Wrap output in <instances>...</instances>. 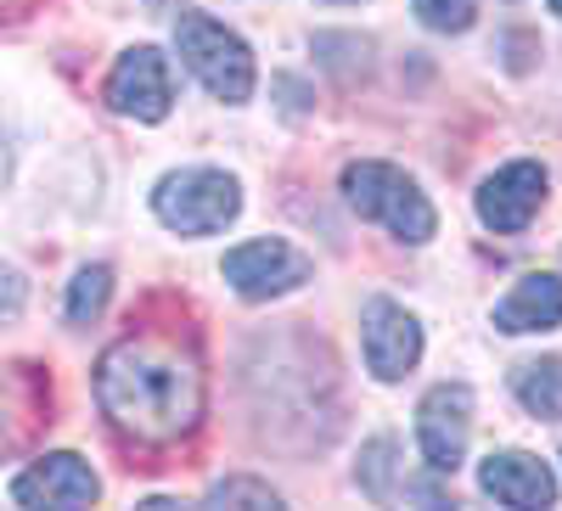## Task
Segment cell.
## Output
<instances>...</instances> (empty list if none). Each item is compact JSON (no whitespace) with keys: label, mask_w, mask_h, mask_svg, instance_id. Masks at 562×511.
Masks as SVG:
<instances>
[{"label":"cell","mask_w":562,"mask_h":511,"mask_svg":"<svg viewBox=\"0 0 562 511\" xmlns=\"http://www.w3.org/2000/svg\"><path fill=\"white\" fill-rule=\"evenodd\" d=\"M97 399L113 428L169 444L203 422V365L175 338L135 332L97 360Z\"/></svg>","instance_id":"cell-1"},{"label":"cell","mask_w":562,"mask_h":511,"mask_svg":"<svg viewBox=\"0 0 562 511\" xmlns=\"http://www.w3.org/2000/svg\"><path fill=\"white\" fill-rule=\"evenodd\" d=\"M344 203L371 219V225H383L389 237H400L405 248H422V242H434V230H439V214L428 203V192L394 163L383 158H360L344 169Z\"/></svg>","instance_id":"cell-2"},{"label":"cell","mask_w":562,"mask_h":511,"mask_svg":"<svg viewBox=\"0 0 562 511\" xmlns=\"http://www.w3.org/2000/svg\"><path fill=\"white\" fill-rule=\"evenodd\" d=\"M175 52L214 102L225 107H243L259 84V68H254V52L243 34H231L225 23H214L209 12H180L175 18Z\"/></svg>","instance_id":"cell-3"},{"label":"cell","mask_w":562,"mask_h":511,"mask_svg":"<svg viewBox=\"0 0 562 511\" xmlns=\"http://www.w3.org/2000/svg\"><path fill=\"white\" fill-rule=\"evenodd\" d=\"M153 214L180 237H214L243 214V185L225 169H175L158 180Z\"/></svg>","instance_id":"cell-4"},{"label":"cell","mask_w":562,"mask_h":511,"mask_svg":"<svg viewBox=\"0 0 562 511\" xmlns=\"http://www.w3.org/2000/svg\"><path fill=\"white\" fill-rule=\"evenodd\" d=\"M473 439V388L467 383H434L416 405V444L434 473H456Z\"/></svg>","instance_id":"cell-5"},{"label":"cell","mask_w":562,"mask_h":511,"mask_svg":"<svg viewBox=\"0 0 562 511\" xmlns=\"http://www.w3.org/2000/svg\"><path fill=\"white\" fill-rule=\"evenodd\" d=\"M108 102L135 118V124H158L169 118L175 107V73H169V57L158 52V45H135V52H124L108 73Z\"/></svg>","instance_id":"cell-6"},{"label":"cell","mask_w":562,"mask_h":511,"mask_svg":"<svg viewBox=\"0 0 562 511\" xmlns=\"http://www.w3.org/2000/svg\"><path fill=\"white\" fill-rule=\"evenodd\" d=\"M225 282L237 287L243 298L265 304V298H281V293L304 287L310 282V259L293 242H281V237H259V242H243V248L225 253Z\"/></svg>","instance_id":"cell-7"},{"label":"cell","mask_w":562,"mask_h":511,"mask_svg":"<svg viewBox=\"0 0 562 511\" xmlns=\"http://www.w3.org/2000/svg\"><path fill=\"white\" fill-rule=\"evenodd\" d=\"M360 349H366V365L378 383H400L405 371L422 360V327L416 315L394 298H371L366 315H360Z\"/></svg>","instance_id":"cell-8"},{"label":"cell","mask_w":562,"mask_h":511,"mask_svg":"<svg viewBox=\"0 0 562 511\" xmlns=\"http://www.w3.org/2000/svg\"><path fill=\"white\" fill-rule=\"evenodd\" d=\"M102 495V478L90 473V461H79L74 450H52L40 455L29 473H18L12 500L18 506H57V511H79Z\"/></svg>","instance_id":"cell-9"},{"label":"cell","mask_w":562,"mask_h":511,"mask_svg":"<svg viewBox=\"0 0 562 511\" xmlns=\"http://www.w3.org/2000/svg\"><path fill=\"white\" fill-rule=\"evenodd\" d=\"M546 203V169L535 158H518L495 169L484 185H479V219L490 230H501V237H512V230H524Z\"/></svg>","instance_id":"cell-10"},{"label":"cell","mask_w":562,"mask_h":511,"mask_svg":"<svg viewBox=\"0 0 562 511\" xmlns=\"http://www.w3.org/2000/svg\"><path fill=\"white\" fill-rule=\"evenodd\" d=\"M479 489L501 506H551L557 500V478L540 455L529 450H495L479 467Z\"/></svg>","instance_id":"cell-11"},{"label":"cell","mask_w":562,"mask_h":511,"mask_svg":"<svg viewBox=\"0 0 562 511\" xmlns=\"http://www.w3.org/2000/svg\"><path fill=\"white\" fill-rule=\"evenodd\" d=\"M495 327L501 332H551L562 327V275H524L518 287H512L501 304H495Z\"/></svg>","instance_id":"cell-12"},{"label":"cell","mask_w":562,"mask_h":511,"mask_svg":"<svg viewBox=\"0 0 562 511\" xmlns=\"http://www.w3.org/2000/svg\"><path fill=\"white\" fill-rule=\"evenodd\" d=\"M512 388H518L524 410L540 416V422H557L562 416V360L546 354V360H524L512 371Z\"/></svg>","instance_id":"cell-13"},{"label":"cell","mask_w":562,"mask_h":511,"mask_svg":"<svg viewBox=\"0 0 562 511\" xmlns=\"http://www.w3.org/2000/svg\"><path fill=\"white\" fill-rule=\"evenodd\" d=\"M108 298H113V270L108 264L79 270L74 287H68V320H74V327H90V320L108 309Z\"/></svg>","instance_id":"cell-14"},{"label":"cell","mask_w":562,"mask_h":511,"mask_svg":"<svg viewBox=\"0 0 562 511\" xmlns=\"http://www.w3.org/2000/svg\"><path fill=\"white\" fill-rule=\"evenodd\" d=\"M411 7L434 34H461V29H473V18H479V0H411Z\"/></svg>","instance_id":"cell-15"},{"label":"cell","mask_w":562,"mask_h":511,"mask_svg":"<svg viewBox=\"0 0 562 511\" xmlns=\"http://www.w3.org/2000/svg\"><path fill=\"white\" fill-rule=\"evenodd\" d=\"M209 506H281V495L259 478H225L209 489Z\"/></svg>","instance_id":"cell-16"},{"label":"cell","mask_w":562,"mask_h":511,"mask_svg":"<svg viewBox=\"0 0 562 511\" xmlns=\"http://www.w3.org/2000/svg\"><path fill=\"white\" fill-rule=\"evenodd\" d=\"M23 298H29L23 275H18L12 264H0V320H18V315H23Z\"/></svg>","instance_id":"cell-17"},{"label":"cell","mask_w":562,"mask_h":511,"mask_svg":"<svg viewBox=\"0 0 562 511\" xmlns=\"http://www.w3.org/2000/svg\"><path fill=\"white\" fill-rule=\"evenodd\" d=\"M7 174H12V147H7V129H0V185H7Z\"/></svg>","instance_id":"cell-18"},{"label":"cell","mask_w":562,"mask_h":511,"mask_svg":"<svg viewBox=\"0 0 562 511\" xmlns=\"http://www.w3.org/2000/svg\"><path fill=\"white\" fill-rule=\"evenodd\" d=\"M0 444H7V410H0Z\"/></svg>","instance_id":"cell-19"},{"label":"cell","mask_w":562,"mask_h":511,"mask_svg":"<svg viewBox=\"0 0 562 511\" xmlns=\"http://www.w3.org/2000/svg\"><path fill=\"white\" fill-rule=\"evenodd\" d=\"M326 7H355V0H326Z\"/></svg>","instance_id":"cell-20"},{"label":"cell","mask_w":562,"mask_h":511,"mask_svg":"<svg viewBox=\"0 0 562 511\" xmlns=\"http://www.w3.org/2000/svg\"><path fill=\"white\" fill-rule=\"evenodd\" d=\"M551 12H557V18H562V0H551Z\"/></svg>","instance_id":"cell-21"}]
</instances>
